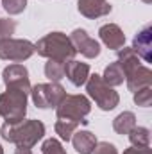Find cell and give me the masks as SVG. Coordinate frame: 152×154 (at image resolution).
<instances>
[{
  "label": "cell",
  "instance_id": "obj_18",
  "mask_svg": "<svg viewBox=\"0 0 152 154\" xmlns=\"http://www.w3.org/2000/svg\"><path fill=\"white\" fill-rule=\"evenodd\" d=\"M136 125V115L132 111H123L113 120V129L118 134H129V131Z\"/></svg>",
  "mask_w": 152,
  "mask_h": 154
},
{
  "label": "cell",
  "instance_id": "obj_17",
  "mask_svg": "<svg viewBox=\"0 0 152 154\" xmlns=\"http://www.w3.org/2000/svg\"><path fill=\"white\" fill-rule=\"evenodd\" d=\"M102 77V81L108 84V86H120V84H123V81H125V74H123V70H122V66L118 65V61H114V63H109L108 66H106V70H104V75Z\"/></svg>",
  "mask_w": 152,
  "mask_h": 154
},
{
  "label": "cell",
  "instance_id": "obj_28",
  "mask_svg": "<svg viewBox=\"0 0 152 154\" xmlns=\"http://www.w3.org/2000/svg\"><path fill=\"white\" fill-rule=\"evenodd\" d=\"M14 154H34V152H32V149H29V147H20V145H16Z\"/></svg>",
  "mask_w": 152,
  "mask_h": 154
},
{
  "label": "cell",
  "instance_id": "obj_27",
  "mask_svg": "<svg viewBox=\"0 0 152 154\" xmlns=\"http://www.w3.org/2000/svg\"><path fill=\"white\" fill-rule=\"evenodd\" d=\"M123 154H152L150 147H129L125 149Z\"/></svg>",
  "mask_w": 152,
  "mask_h": 154
},
{
  "label": "cell",
  "instance_id": "obj_26",
  "mask_svg": "<svg viewBox=\"0 0 152 154\" xmlns=\"http://www.w3.org/2000/svg\"><path fill=\"white\" fill-rule=\"evenodd\" d=\"M93 154H118V151H116V147H114L113 143H109V142H100V143H97Z\"/></svg>",
  "mask_w": 152,
  "mask_h": 154
},
{
  "label": "cell",
  "instance_id": "obj_23",
  "mask_svg": "<svg viewBox=\"0 0 152 154\" xmlns=\"http://www.w3.org/2000/svg\"><path fill=\"white\" fill-rule=\"evenodd\" d=\"M0 2H2L4 9H5L11 16L23 13L25 7H27V0H0Z\"/></svg>",
  "mask_w": 152,
  "mask_h": 154
},
{
  "label": "cell",
  "instance_id": "obj_6",
  "mask_svg": "<svg viewBox=\"0 0 152 154\" xmlns=\"http://www.w3.org/2000/svg\"><path fill=\"white\" fill-rule=\"evenodd\" d=\"M31 97L34 106L39 109L57 108L61 100L66 97V90L59 82H39L31 88Z\"/></svg>",
  "mask_w": 152,
  "mask_h": 154
},
{
  "label": "cell",
  "instance_id": "obj_7",
  "mask_svg": "<svg viewBox=\"0 0 152 154\" xmlns=\"http://www.w3.org/2000/svg\"><path fill=\"white\" fill-rule=\"evenodd\" d=\"M34 54V43L29 39L7 38L0 41V59L11 63H23Z\"/></svg>",
  "mask_w": 152,
  "mask_h": 154
},
{
  "label": "cell",
  "instance_id": "obj_19",
  "mask_svg": "<svg viewBox=\"0 0 152 154\" xmlns=\"http://www.w3.org/2000/svg\"><path fill=\"white\" fill-rule=\"evenodd\" d=\"M65 65H66V61L48 59L45 63V77L50 82H59L61 79H65Z\"/></svg>",
  "mask_w": 152,
  "mask_h": 154
},
{
  "label": "cell",
  "instance_id": "obj_25",
  "mask_svg": "<svg viewBox=\"0 0 152 154\" xmlns=\"http://www.w3.org/2000/svg\"><path fill=\"white\" fill-rule=\"evenodd\" d=\"M16 31V22L11 18H0V41L7 38H13Z\"/></svg>",
  "mask_w": 152,
  "mask_h": 154
},
{
  "label": "cell",
  "instance_id": "obj_14",
  "mask_svg": "<svg viewBox=\"0 0 152 154\" xmlns=\"http://www.w3.org/2000/svg\"><path fill=\"white\" fill-rule=\"evenodd\" d=\"M125 82H127V88L131 91H138L141 88H149L152 86V72L150 68L147 66H136L134 70H131L127 75H125Z\"/></svg>",
  "mask_w": 152,
  "mask_h": 154
},
{
  "label": "cell",
  "instance_id": "obj_16",
  "mask_svg": "<svg viewBox=\"0 0 152 154\" xmlns=\"http://www.w3.org/2000/svg\"><path fill=\"white\" fill-rule=\"evenodd\" d=\"M118 52V65L122 66V70H123V74L127 75L131 70H134L136 66H140V57L136 56V52L131 48V47H122V48H118L116 50Z\"/></svg>",
  "mask_w": 152,
  "mask_h": 154
},
{
  "label": "cell",
  "instance_id": "obj_11",
  "mask_svg": "<svg viewBox=\"0 0 152 154\" xmlns=\"http://www.w3.org/2000/svg\"><path fill=\"white\" fill-rule=\"evenodd\" d=\"M131 48L140 59H143L145 63H152V25H145L141 31H138Z\"/></svg>",
  "mask_w": 152,
  "mask_h": 154
},
{
  "label": "cell",
  "instance_id": "obj_2",
  "mask_svg": "<svg viewBox=\"0 0 152 154\" xmlns=\"http://www.w3.org/2000/svg\"><path fill=\"white\" fill-rule=\"evenodd\" d=\"M34 52L47 59H57V61H70L75 57V48L70 38L65 32H50L34 43Z\"/></svg>",
  "mask_w": 152,
  "mask_h": 154
},
{
  "label": "cell",
  "instance_id": "obj_30",
  "mask_svg": "<svg viewBox=\"0 0 152 154\" xmlns=\"http://www.w3.org/2000/svg\"><path fill=\"white\" fill-rule=\"evenodd\" d=\"M0 154H4V149H2V145H0Z\"/></svg>",
  "mask_w": 152,
  "mask_h": 154
},
{
  "label": "cell",
  "instance_id": "obj_20",
  "mask_svg": "<svg viewBox=\"0 0 152 154\" xmlns=\"http://www.w3.org/2000/svg\"><path fill=\"white\" fill-rule=\"evenodd\" d=\"M129 142L132 147H150V131L141 125H134L129 131Z\"/></svg>",
  "mask_w": 152,
  "mask_h": 154
},
{
  "label": "cell",
  "instance_id": "obj_24",
  "mask_svg": "<svg viewBox=\"0 0 152 154\" xmlns=\"http://www.w3.org/2000/svg\"><path fill=\"white\" fill-rule=\"evenodd\" d=\"M152 102V86L149 88H141L138 91H134V104L141 106V108H149Z\"/></svg>",
  "mask_w": 152,
  "mask_h": 154
},
{
  "label": "cell",
  "instance_id": "obj_13",
  "mask_svg": "<svg viewBox=\"0 0 152 154\" xmlns=\"http://www.w3.org/2000/svg\"><path fill=\"white\" fill-rule=\"evenodd\" d=\"M65 77H68V81L79 88V86L86 84V81L90 77V65L81 63L77 59H70L65 65Z\"/></svg>",
  "mask_w": 152,
  "mask_h": 154
},
{
  "label": "cell",
  "instance_id": "obj_1",
  "mask_svg": "<svg viewBox=\"0 0 152 154\" xmlns=\"http://www.w3.org/2000/svg\"><path fill=\"white\" fill-rule=\"evenodd\" d=\"M0 134L9 143H16L20 147L32 149L45 136V124L39 120H22L16 124L5 122L0 127Z\"/></svg>",
  "mask_w": 152,
  "mask_h": 154
},
{
  "label": "cell",
  "instance_id": "obj_12",
  "mask_svg": "<svg viewBox=\"0 0 152 154\" xmlns=\"http://www.w3.org/2000/svg\"><path fill=\"white\" fill-rule=\"evenodd\" d=\"M99 36L102 39V43L111 48V50H118L125 45V34L123 31L116 25V23H106L99 29Z\"/></svg>",
  "mask_w": 152,
  "mask_h": 154
},
{
  "label": "cell",
  "instance_id": "obj_10",
  "mask_svg": "<svg viewBox=\"0 0 152 154\" xmlns=\"http://www.w3.org/2000/svg\"><path fill=\"white\" fill-rule=\"evenodd\" d=\"M79 13L88 20H97L111 13V4L108 0H77Z\"/></svg>",
  "mask_w": 152,
  "mask_h": 154
},
{
  "label": "cell",
  "instance_id": "obj_22",
  "mask_svg": "<svg viewBox=\"0 0 152 154\" xmlns=\"http://www.w3.org/2000/svg\"><path fill=\"white\" fill-rule=\"evenodd\" d=\"M41 154H66V151L57 138H48L41 145Z\"/></svg>",
  "mask_w": 152,
  "mask_h": 154
},
{
  "label": "cell",
  "instance_id": "obj_8",
  "mask_svg": "<svg viewBox=\"0 0 152 154\" xmlns=\"http://www.w3.org/2000/svg\"><path fill=\"white\" fill-rule=\"evenodd\" d=\"M2 81L5 84V88H18V90H23L25 93H31L32 86L29 81V70L20 63L5 66L2 72Z\"/></svg>",
  "mask_w": 152,
  "mask_h": 154
},
{
  "label": "cell",
  "instance_id": "obj_21",
  "mask_svg": "<svg viewBox=\"0 0 152 154\" xmlns=\"http://www.w3.org/2000/svg\"><path fill=\"white\" fill-rule=\"evenodd\" d=\"M79 124L77 122H72V120H65V118H57L54 129H56V134H59V138L63 142H70L74 133L77 131Z\"/></svg>",
  "mask_w": 152,
  "mask_h": 154
},
{
  "label": "cell",
  "instance_id": "obj_3",
  "mask_svg": "<svg viewBox=\"0 0 152 154\" xmlns=\"http://www.w3.org/2000/svg\"><path fill=\"white\" fill-rule=\"evenodd\" d=\"M27 97H29V93H25L23 90L5 88V91L0 93V116L9 124L25 120Z\"/></svg>",
  "mask_w": 152,
  "mask_h": 154
},
{
  "label": "cell",
  "instance_id": "obj_9",
  "mask_svg": "<svg viewBox=\"0 0 152 154\" xmlns=\"http://www.w3.org/2000/svg\"><path fill=\"white\" fill-rule=\"evenodd\" d=\"M70 41L75 48V52H81L84 57L88 59H95L100 54V43L97 39H93L84 29H75L70 36Z\"/></svg>",
  "mask_w": 152,
  "mask_h": 154
},
{
  "label": "cell",
  "instance_id": "obj_5",
  "mask_svg": "<svg viewBox=\"0 0 152 154\" xmlns=\"http://www.w3.org/2000/svg\"><path fill=\"white\" fill-rule=\"evenodd\" d=\"M91 111V102L86 95H66L61 104L56 108V115L57 118H65V120H72L77 124H88V120H84Z\"/></svg>",
  "mask_w": 152,
  "mask_h": 154
},
{
  "label": "cell",
  "instance_id": "obj_4",
  "mask_svg": "<svg viewBox=\"0 0 152 154\" xmlns=\"http://www.w3.org/2000/svg\"><path fill=\"white\" fill-rule=\"evenodd\" d=\"M86 91H88V95L95 100V104L102 111H111L120 102V95L114 91V88L108 86L99 74H93V75L88 77V81H86Z\"/></svg>",
  "mask_w": 152,
  "mask_h": 154
},
{
  "label": "cell",
  "instance_id": "obj_15",
  "mask_svg": "<svg viewBox=\"0 0 152 154\" xmlns=\"http://www.w3.org/2000/svg\"><path fill=\"white\" fill-rule=\"evenodd\" d=\"M74 142V149L79 154H93L95 147H97V136L91 131H75L72 136Z\"/></svg>",
  "mask_w": 152,
  "mask_h": 154
},
{
  "label": "cell",
  "instance_id": "obj_29",
  "mask_svg": "<svg viewBox=\"0 0 152 154\" xmlns=\"http://www.w3.org/2000/svg\"><path fill=\"white\" fill-rule=\"evenodd\" d=\"M141 2H145V4H152V0H141Z\"/></svg>",
  "mask_w": 152,
  "mask_h": 154
}]
</instances>
